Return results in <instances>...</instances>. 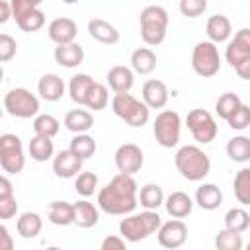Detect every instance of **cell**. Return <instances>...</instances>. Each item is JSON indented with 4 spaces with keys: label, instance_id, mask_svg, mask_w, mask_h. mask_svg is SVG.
Segmentation results:
<instances>
[{
    "label": "cell",
    "instance_id": "obj_1",
    "mask_svg": "<svg viewBox=\"0 0 250 250\" xmlns=\"http://www.w3.org/2000/svg\"><path fill=\"white\" fill-rule=\"evenodd\" d=\"M139 203V186L133 176L117 174L98 191V207L107 215H131Z\"/></svg>",
    "mask_w": 250,
    "mask_h": 250
},
{
    "label": "cell",
    "instance_id": "obj_2",
    "mask_svg": "<svg viewBox=\"0 0 250 250\" xmlns=\"http://www.w3.org/2000/svg\"><path fill=\"white\" fill-rule=\"evenodd\" d=\"M174 164L182 174V178H186L188 182H199L211 172V160L207 152L195 145L180 146L174 156Z\"/></svg>",
    "mask_w": 250,
    "mask_h": 250
},
{
    "label": "cell",
    "instance_id": "obj_3",
    "mask_svg": "<svg viewBox=\"0 0 250 250\" xmlns=\"http://www.w3.org/2000/svg\"><path fill=\"white\" fill-rule=\"evenodd\" d=\"M162 225V219L156 211H141V213H131L125 215L119 223V234L123 240L129 242H141L152 232H156Z\"/></svg>",
    "mask_w": 250,
    "mask_h": 250
},
{
    "label": "cell",
    "instance_id": "obj_4",
    "mask_svg": "<svg viewBox=\"0 0 250 250\" xmlns=\"http://www.w3.org/2000/svg\"><path fill=\"white\" fill-rule=\"evenodd\" d=\"M168 12L162 6H146L141 10L139 23H141V39L154 47L160 45L166 39V29H168Z\"/></svg>",
    "mask_w": 250,
    "mask_h": 250
},
{
    "label": "cell",
    "instance_id": "obj_5",
    "mask_svg": "<svg viewBox=\"0 0 250 250\" xmlns=\"http://www.w3.org/2000/svg\"><path fill=\"white\" fill-rule=\"evenodd\" d=\"M111 109L119 119H123L131 127H143L148 123L150 117V107L131 94H115L111 100Z\"/></svg>",
    "mask_w": 250,
    "mask_h": 250
},
{
    "label": "cell",
    "instance_id": "obj_6",
    "mask_svg": "<svg viewBox=\"0 0 250 250\" xmlns=\"http://www.w3.org/2000/svg\"><path fill=\"white\" fill-rule=\"evenodd\" d=\"M4 109L12 117L29 119L39 115V98L27 88H12L4 96Z\"/></svg>",
    "mask_w": 250,
    "mask_h": 250
},
{
    "label": "cell",
    "instance_id": "obj_7",
    "mask_svg": "<svg viewBox=\"0 0 250 250\" xmlns=\"http://www.w3.org/2000/svg\"><path fill=\"white\" fill-rule=\"evenodd\" d=\"M152 133L160 146L164 148L176 146L180 143V133H182V119L178 111H172V109L160 111L152 123Z\"/></svg>",
    "mask_w": 250,
    "mask_h": 250
},
{
    "label": "cell",
    "instance_id": "obj_8",
    "mask_svg": "<svg viewBox=\"0 0 250 250\" xmlns=\"http://www.w3.org/2000/svg\"><path fill=\"white\" fill-rule=\"evenodd\" d=\"M0 166L6 174H20L25 166L21 139L14 133H4L0 137Z\"/></svg>",
    "mask_w": 250,
    "mask_h": 250
},
{
    "label": "cell",
    "instance_id": "obj_9",
    "mask_svg": "<svg viewBox=\"0 0 250 250\" xmlns=\"http://www.w3.org/2000/svg\"><path fill=\"white\" fill-rule=\"evenodd\" d=\"M191 66H193L195 74H199L203 78L215 76L221 70V57H219L217 45L211 41L195 43L193 53H191Z\"/></svg>",
    "mask_w": 250,
    "mask_h": 250
},
{
    "label": "cell",
    "instance_id": "obj_10",
    "mask_svg": "<svg viewBox=\"0 0 250 250\" xmlns=\"http://www.w3.org/2000/svg\"><path fill=\"white\" fill-rule=\"evenodd\" d=\"M186 125L191 131V137L199 145L213 143L215 137H217V133H219V127H217V121L213 119V115L207 109H201V107H195V109H191L188 113Z\"/></svg>",
    "mask_w": 250,
    "mask_h": 250
},
{
    "label": "cell",
    "instance_id": "obj_11",
    "mask_svg": "<svg viewBox=\"0 0 250 250\" xmlns=\"http://www.w3.org/2000/svg\"><path fill=\"white\" fill-rule=\"evenodd\" d=\"M156 238L162 248L176 250L184 246L188 240V225L182 219H170L160 225V229L156 230Z\"/></svg>",
    "mask_w": 250,
    "mask_h": 250
},
{
    "label": "cell",
    "instance_id": "obj_12",
    "mask_svg": "<svg viewBox=\"0 0 250 250\" xmlns=\"http://www.w3.org/2000/svg\"><path fill=\"white\" fill-rule=\"evenodd\" d=\"M143 164H145V154L137 145L125 143L115 150V168L119 170V174L133 176L141 172Z\"/></svg>",
    "mask_w": 250,
    "mask_h": 250
},
{
    "label": "cell",
    "instance_id": "obj_13",
    "mask_svg": "<svg viewBox=\"0 0 250 250\" xmlns=\"http://www.w3.org/2000/svg\"><path fill=\"white\" fill-rule=\"evenodd\" d=\"M225 59L232 68L250 59V27H242L234 33V37L227 43Z\"/></svg>",
    "mask_w": 250,
    "mask_h": 250
},
{
    "label": "cell",
    "instance_id": "obj_14",
    "mask_svg": "<svg viewBox=\"0 0 250 250\" xmlns=\"http://www.w3.org/2000/svg\"><path fill=\"white\" fill-rule=\"evenodd\" d=\"M47 33H49V39L61 47V45H70V43H76V33H78V25L72 18H55L49 27H47Z\"/></svg>",
    "mask_w": 250,
    "mask_h": 250
},
{
    "label": "cell",
    "instance_id": "obj_15",
    "mask_svg": "<svg viewBox=\"0 0 250 250\" xmlns=\"http://www.w3.org/2000/svg\"><path fill=\"white\" fill-rule=\"evenodd\" d=\"M82 158H78L70 148L61 150L53 158V172L57 178H76L82 172Z\"/></svg>",
    "mask_w": 250,
    "mask_h": 250
},
{
    "label": "cell",
    "instance_id": "obj_16",
    "mask_svg": "<svg viewBox=\"0 0 250 250\" xmlns=\"http://www.w3.org/2000/svg\"><path fill=\"white\" fill-rule=\"evenodd\" d=\"M107 78V84L109 88L115 92V94H129V90L133 88L135 84V72L133 68L125 66V64H115L107 70L105 74Z\"/></svg>",
    "mask_w": 250,
    "mask_h": 250
},
{
    "label": "cell",
    "instance_id": "obj_17",
    "mask_svg": "<svg viewBox=\"0 0 250 250\" xmlns=\"http://www.w3.org/2000/svg\"><path fill=\"white\" fill-rule=\"evenodd\" d=\"M141 96L150 109H162L168 104V88L162 80H156V78H150L143 84Z\"/></svg>",
    "mask_w": 250,
    "mask_h": 250
},
{
    "label": "cell",
    "instance_id": "obj_18",
    "mask_svg": "<svg viewBox=\"0 0 250 250\" xmlns=\"http://www.w3.org/2000/svg\"><path fill=\"white\" fill-rule=\"evenodd\" d=\"M88 33H90L92 39H96L104 45H115L121 39L119 29L113 23H109L102 18H94V20L88 21Z\"/></svg>",
    "mask_w": 250,
    "mask_h": 250
},
{
    "label": "cell",
    "instance_id": "obj_19",
    "mask_svg": "<svg viewBox=\"0 0 250 250\" xmlns=\"http://www.w3.org/2000/svg\"><path fill=\"white\" fill-rule=\"evenodd\" d=\"M205 33L209 37L211 43H225V41H230V33H232V25H230V20L223 14H215L207 20V25H205Z\"/></svg>",
    "mask_w": 250,
    "mask_h": 250
},
{
    "label": "cell",
    "instance_id": "obj_20",
    "mask_svg": "<svg viewBox=\"0 0 250 250\" xmlns=\"http://www.w3.org/2000/svg\"><path fill=\"white\" fill-rule=\"evenodd\" d=\"M164 207L172 219H186L193 209V199L186 191H172L166 197Z\"/></svg>",
    "mask_w": 250,
    "mask_h": 250
},
{
    "label": "cell",
    "instance_id": "obj_21",
    "mask_svg": "<svg viewBox=\"0 0 250 250\" xmlns=\"http://www.w3.org/2000/svg\"><path fill=\"white\" fill-rule=\"evenodd\" d=\"M37 92L45 102H59L64 94V82L59 74H43L37 82Z\"/></svg>",
    "mask_w": 250,
    "mask_h": 250
},
{
    "label": "cell",
    "instance_id": "obj_22",
    "mask_svg": "<svg viewBox=\"0 0 250 250\" xmlns=\"http://www.w3.org/2000/svg\"><path fill=\"white\" fill-rule=\"evenodd\" d=\"M94 84L96 82H94V78L90 74H86V72L74 74L70 78V82H68V96H70V100L74 104H78V105H86L88 94H90V90H92Z\"/></svg>",
    "mask_w": 250,
    "mask_h": 250
},
{
    "label": "cell",
    "instance_id": "obj_23",
    "mask_svg": "<svg viewBox=\"0 0 250 250\" xmlns=\"http://www.w3.org/2000/svg\"><path fill=\"white\" fill-rule=\"evenodd\" d=\"M64 127L74 133V135H82V133H88L92 127H94V115L88 111V109H70L66 115H64Z\"/></svg>",
    "mask_w": 250,
    "mask_h": 250
},
{
    "label": "cell",
    "instance_id": "obj_24",
    "mask_svg": "<svg viewBox=\"0 0 250 250\" xmlns=\"http://www.w3.org/2000/svg\"><path fill=\"white\" fill-rule=\"evenodd\" d=\"M156 53L150 47H139L131 53V68L137 74H150L156 68Z\"/></svg>",
    "mask_w": 250,
    "mask_h": 250
},
{
    "label": "cell",
    "instance_id": "obj_25",
    "mask_svg": "<svg viewBox=\"0 0 250 250\" xmlns=\"http://www.w3.org/2000/svg\"><path fill=\"white\" fill-rule=\"evenodd\" d=\"M100 221V211L94 203H90L88 199H80L74 203V225H78L80 229H92L96 227Z\"/></svg>",
    "mask_w": 250,
    "mask_h": 250
},
{
    "label": "cell",
    "instance_id": "obj_26",
    "mask_svg": "<svg viewBox=\"0 0 250 250\" xmlns=\"http://www.w3.org/2000/svg\"><path fill=\"white\" fill-rule=\"evenodd\" d=\"M55 61L64 68H76L84 61V49L78 43L55 47Z\"/></svg>",
    "mask_w": 250,
    "mask_h": 250
},
{
    "label": "cell",
    "instance_id": "obj_27",
    "mask_svg": "<svg viewBox=\"0 0 250 250\" xmlns=\"http://www.w3.org/2000/svg\"><path fill=\"white\" fill-rule=\"evenodd\" d=\"M47 217H49V221H51L53 225H57V227L74 225V203L53 201V203H49Z\"/></svg>",
    "mask_w": 250,
    "mask_h": 250
},
{
    "label": "cell",
    "instance_id": "obj_28",
    "mask_svg": "<svg viewBox=\"0 0 250 250\" xmlns=\"http://www.w3.org/2000/svg\"><path fill=\"white\" fill-rule=\"evenodd\" d=\"M195 203L205 211H215L223 203V193L215 184H203L195 191Z\"/></svg>",
    "mask_w": 250,
    "mask_h": 250
},
{
    "label": "cell",
    "instance_id": "obj_29",
    "mask_svg": "<svg viewBox=\"0 0 250 250\" xmlns=\"http://www.w3.org/2000/svg\"><path fill=\"white\" fill-rule=\"evenodd\" d=\"M16 229H18V234L21 238H35L41 229H43V219L39 213H33V211H25L18 217L16 221Z\"/></svg>",
    "mask_w": 250,
    "mask_h": 250
},
{
    "label": "cell",
    "instance_id": "obj_30",
    "mask_svg": "<svg viewBox=\"0 0 250 250\" xmlns=\"http://www.w3.org/2000/svg\"><path fill=\"white\" fill-rule=\"evenodd\" d=\"M164 201H166V197L158 184H145L139 189V203L146 211H156L160 205H164Z\"/></svg>",
    "mask_w": 250,
    "mask_h": 250
},
{
    "label": "cell",
    "instance_id": "obj_31",
    "mask_svg": "<svg viewBox=\"0 0 250 250\" xmlns=\"http://www.w3.org/2000/svg\"><path fill=\"white\" fill-rule=\"evenodd\" d=\"M27 150H29V156H31L33 160H37V162H45V160H49V158H55V156H53V154H55V145H53V141H51L49 137L35 135V137L29 141Z\"/></svg>",
    "mask_w": 250,
    "mask_h": 250
},
{
    "label": "cell",
    "instance_id": "obj_32",
    "mask_svg": "<svg viewBox=\"0 0 250 250\" xmlns=\"http://www.w3.org/2000/svg\"><path fill=\"white\" fill-rule=\"evenodd\" d=\"M250 227V215L244 207H232L225 213V229L232 232H246Z\"/></svg>",
    "mask_w": 250,
    "mask_h": 250
},
{
    "label": "cell",
    "instance_id": "obj_33",
    "mask_svg": "<svg viewBox=\"0 0 250 250\" xmlns=\"http://www.w3.org/2000/svg\"><path fill=\"white\" fill-rule=\"evenodd\" d=\"M227 156L234 162H248L250 160V137L236 135L227 143Z\"/></svg>",
    "mask_w": 250,
    "mask_h": 250
},
{
    "label": "cell",
    "instance_id": "obj_34",
    "mask_svg": "<svg viewBox=\"0 0 250 250\" xmlns=\"http://www.w3.org/2000/svg\"><path fill=\"white\" fill-rule=\"evenodd\" d=\"M96 148H98L96 139H94L92 135H88V133L74 135V137L70 139V150H72L78 158H82V160H88L90 156H94Z\"/></svg>",
    "mask_w": 250,
    "mask_h": 250
},
{
    "label": "cell",
    "instance_id": "obj_35",
    "mask_svg": "<svg viewBox=\"0 0 250 250\" xmlns=\"http://www.w3.org/2000/svg\"><path fill=\"white\" fill-rule=\"evenodd\" d=\"M59 129H61V121L55 115H51V113H39L33 119V133L35 135L53 139L59 133Z\"/></svg>",
    "mask_w": 250,
    "mask_h": 250
},
{
    "label": "cell",
    "instance_id": "obj_36",
    "mask_svg": "<svg viewBox=\"0 0 250 250\" xmlns=\"http://www.w3.org/2000/svg\"><path fill=\"white\" fill-rule=\"evenodd\" d=\"M240 105H242V100L238 98V94H234V92H225V94H221L219 100L215 102V111H217V115H219L221 119L227 121Z\"/></svg>",
    "mask_w": 250,
    "mask_h": 250
},
{
    "label": "cell",
    "instance_id": "obj_37",
    "mask_svg": "<svg viewBox=\"0 0 250 250\" xmlns=\"http://www.w3.org/2000/svg\"><path fill=\"white\" fill-rule=\"evenodd\" d=\"M234 197L242 205H250V168H240L232 182Z\"/></svg>",
    "mask_w": 250,
    "mask_h": 250
},
{
    "label": "cell",
    "instance_id": "obj_38",
    "mask_svg": "<svg viewBox=\"0 0 250 250\" xmlns=\"http://www.w3.org/2000/svg\"><path fill=\"white\" fill-rule=\"evenodd\" d=\"M18 27L25 33H35L45 25V14L39 10V6H35L33 10H29L25 16H21L20 20H16Z\"/></svg>",
    "mask_w": 250,
    "mask_h": 250
},
{
    "label": "cell",
    "instance_id": "obj_39",
    "mask_svg": "<svg viewBox=\"0 0 250 250\" xmlns=\"http://www.w3.org/2000/svg\"><path fill=\"white\" fill-rule=\"evenodd\" d=\"M215 248H217V250H244L242 234L223 229V230H219L217 236H215Z\"/></svg>",
    "mask_w": 250,
    "mask_h": 250
},
{
    "label": "cell",
    "instance_id": "obj_40",
    "mask_svg": "<svg viewBox=\"0 0 250 250\" xmlns=\"http://www.w3.org/2000/svg\"><path fill=\"white\" fill-rule=\"evenodd\" d=\"M107 102H109V92H107V88H105L104 84L96 82V84L92 86L90 94H88L86 107H88V109H94V111H102V109H105Z\"/></svg>",
    "mask_w": 250,
    "mask_h": 250
},
{
    "label": "cell",
    "instance_id": "obj_41",
    "mask_svg": "<svg viewBox=\"0 0 250 250\" xmlns=\"http://www.w3.org/2000/svg\"><path fill=\"white\" fill-rule=\"evenodd\" d=\"M98 188V176L94 172H80L76 178H74V189L78 195L82 197H90L94 195Z\"/></svg>",
    "mask_w": 250,
    "mask_h": 250
},
{
    "label": "cell",
    "instance_id": "obj_42",
    "mask_svg": "<svg viewBox=\"0 0 250 250\" xmlns=\"http://www.w3.org/2000/svg\"><path fill=\"white\" fill-rule=\"evenodd\" d=\"M229 127L234 129V131H244L246 127H250V105L242 104L229 119H227Z\"/></svg>",
    "mask_w": 250,
    "mask_h": 250
},
{
    "label": "cell",
    "instance_id": "obj_43",
    "mask_svg": "<svg viewBox=\"0 0 250 250\" xmlns=\"http://www.w3.org/2000/svg\"><path fill=\"white\" fill-rule=\"evenodd\" d=\"M207 10L205 0H180V12L186 18H197Z\"/></svg>",
    "mask_w": 250,
    "mask_h": 250
},
{
    "label": "cell",
    "instance_id": "obj_44",
    "mask_svg": "<svg viewBox=\"0 0 250 250\" xmlns=\"http://www.w3.org/2000/svg\"><path fill=\"white\" fill-rule=\"evenodd\" d=\"M16 51H18V43L12 35L8 33H0V61L2 62H8L16 57Z\"/></svg>",
    "mask_w": 250,
    "mask_h": 250
},
{
    "label": "cell",
    "instance_id": "obj_45",
    "mask_svg": "<svg viewBox=\"0 0 250 250\" xmlns=\"http://www.w3.org/2000/svg\"><path fill=\"white\" fill-rule=\"evenodd\" d=\"M16 213H18V201H16V195H14V197L0 199V219L8 221V219L16 217Z\"/></svg>",
    "mask_w": 250,
    "mask_h": 250
},
{
    "label": "cell",
    "instance_id": "obj_46",
    "mask_svg": "<svg viewBox=\"0 0 250 250\" xmlns=\"http://www.w3.org/2000/svg\"><path fill=\"white\" fill-rule=\"evenodd\" d=\"M12 2V14H14V20H20L21 16H25L29 10H33L37 4L35 2H29V0H10Z\"/></svg>",
    "mask_w": 250,
    "mask_h": 250
},
{
    "label": "cell",
    "instance_id": "obj_47",
    "mask_svg": "<svg viewBox=\"0 0 250 250\" xmlns=\"http://www.w3.org/2000/svg\"><path fill=\"white\" fill-rule=\"evenodd\" d=\"M100 250H127V246H125V240H123L121 236L109 234V236H105V238L102 240Z\"/></svg>",
    "mask_w": 250,
    "mask_h": 250
},
{
    "label": "cell",
    "instance_id": "obj_48",
    "mask_svg": "<svg viewBox=\"0 0 250 250\" xmlns=\"http://www.w3.org/2000/svg\"><path fill=\"white\" fill-rule=\"evenodd\" d=\"M0 250H14V238L6 225H0Z\"/></svg>",
    "mask_w": 250,
    "mask_h": 250
},
{
    "label": "cell",
    "instance_id": "obj_49",
    "mask_svg": "<svg viewBox=\"0 0 250 250\" xmlns=\"http://www.w3.org/2000/svg\"><path fill=\"white\" fill-rule=\"evenodd\" d=\"M6 197H14V186L8 180V176H2L0 178V199H6Z\"/></svg>",
    "mask_w": 250,
    "mask_h": 250
},
{
    "label": "cell",
    "instance_id": "obj_50",
    "mask_svg": "<svg viewBox=\"0 0 250 250\" xmlns=\"http://www.w3.org/2000/svg\"><path fill=\"white\" fill-rule=\"evenodd\" d=\"M10 18H14V14H12V2L0 0V23H6Z\"/></svg>",
    "mask_w": 250,
    "mask_h": 250
},
{
    "label": "cell",
    "instance_id": "obj_51",
    "mask_svg": "<svg viewBox=\"0 0 250 250\" xmlns=\"http://www.w3.org/2000/svg\"><path fill=\"white\" fill-rule=\"evenodd\" d=\"M234 70H236V74H238L242 80H250V59H246L244 62H240Z\"/></svg>",
    "mask_w": 250,
    "mask_h": 250
},
{
    "label": "cell",
    "instance_id": "obj_52",
    "mask_svg": "<svg viewBox=\"0 0 250 250\" xmlns=\"http://www.w3.org/2000/svg\"><path fill=\"white\" fill-rule=\"evenodd\" d=\"M45 250H61V248H57V246H49V248H45Z\"/></svg>",
    "mask_w": 250,
    "mask_h": 250
},
{
    "label": "cell",
    "instance_id": "obj_53",
    "mask_svg": "<svg viewBox=\"0 0 250 250\" xmlns=\"http://www.w3.org/2000/svg\"><path fill=\"white\" fill-rule=\"evenodd\" d=\"M244 250H250V242H248V244H246V246H244Z\"/></svg>",
    "mask_w": 250,
    "mask_h": 250
}]
</instances>
